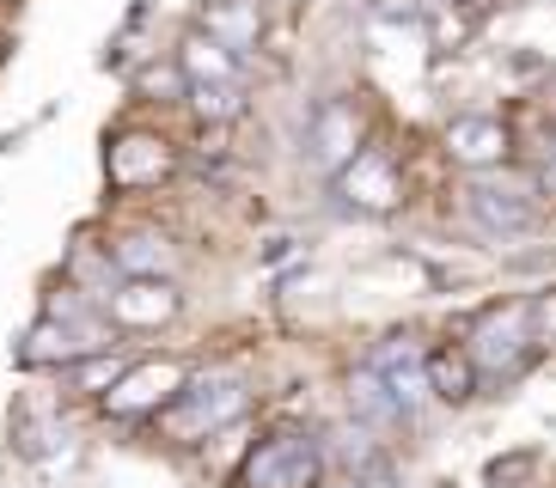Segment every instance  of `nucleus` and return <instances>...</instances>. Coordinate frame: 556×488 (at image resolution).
<instances>
[{
  "instance_id": "obj_20",
  "label": "nucleus",
  "mask_w": 556,
  "mask_h": 488,
  "mask_svg": "<svg viewBox=\"0 0 556 488\" xmlns=\"http://www.w3.org/2000/svg\"><path fill=\"white\" fill-rule=\"evenodd\" d=\"M526 318H532V342L556 348V287L532 293V299H526Z\"/></svg>"
},
{
  "instance_id": "obj_19",
  "label": "nucleus",
  "mask_w": 556,
  "mask_h": 488,
  "mask_svg": "<svg viewBox=\"0 0 556 488\" xmlns=\"http://www.w3.org/2000/svg\"><path fill=\"white\" fill-rule=\"evenodd\" d=\"M135 92L153 98V104H172V98H190V74H184L178 55H172V62H160V67H141V74H135Z\"/></svg>"
},
{
  "instance_id": "obj_15",
  "label": "nucleus",
  "mask_w": 556,
  "mask_h": 488,
  "mask_svg": "<svg viewBox=\"0 0 556 488\" xmlns=\"http://www.w3.org/2000/svg\"><path fill=\"white\" fill-rule=\"evenodd\" d=\"M111 262L123 269V275H160V281H172L178 251H172V239H160V232H129V239H116Z\"/></svg>"
},
{
  "instance_id": "obj_7",
  "label": "nucleus",
  "mask_w": 556,
  "mask_h": 488,
  "mask_svg": "<svg viewBox=\"0 0 556 488\" xmlns=\"http://www.w3.org/2000/svg\"><path fill=\"white\" fill-rule=\"evenodd\" d=\"M441 146L465 171H502L514 159V129H507L502 116H458V123H446Z\"/></svg>"
},
{
  "instance_id": "obj_11",
  "label": "nucleus",
  "mask_w": 556,
  "mask_h": 488,
  "mask_svg": "<svg viewBox=\"0 0 556 488\" xmlns=\"http://www.w3.org/2000/svg\"><path fill=\"white\" fill-rule=\"evenodd\" d=\"M477 378H483V367L471 360V348H465V342L428 348V390H434L441 403H471V397H477Z\"/></svg>"
},
{
  "instance_id": "obj_13",
  "label": "nucleus",
  "mask_w": 556,
  "mask_h": 488,
  "mask_svg": "<svg viewBox=\"0 0 556 488\" xmlns=\"http://www.w3.org/2000/svg\"><path fill=\"white\" fill-rule=\"evenodd\" d=\"M361 146H367V141H361L355 111H349V104H330V111L318 116V129H312V159L325 165V171H343Z\"/></svg>"
},
{
  "instance_id": "obj_24",
  "label": "nucleus",
  "mask_w": 556,
  "mask_h": 488,
  "mask_svg": "<svg viewBox=\"0 0 556 488\" xmlns=\"http://www.w3.org/2000/svg\"><path fill=\"white\" fill-rule=\"evenodd\" d=\"M441 7H471V0H441Z\"/></svg>"
},
{
  "instance_id": "obj_16",
  "label": "nucleus",
  "mask_w": 556,
  "mask_h": 488,
  "mask_svg": "<svg viewBox=\"0 0 556 488\" xmlns=\"http://www.w3.org/2000/svg\"><path fill=\"white\" fill-rule=\"evenodd\" d=\"M349 403H355V415L367 427H379V422H397V415H409L404 403H397V390L386 385V373H379L374 360L367 367H355V378H349Z\"/></svg>"
},
{
  "instance_id": "obj_14",
  "label": "nucleus",
  "mask_w": 556,
  "mask_h": 488,
  "mask_svg": "<svg viewBox=\"0 0 556 488\" xmlns=\"http://www.w3.org/2000/svg\"><path fill=\"white\" fill-rule=\"evenodd\" d=\"M202 31H214L227 49H239V55H245V49L263 37L257 0H208V7H202Z\"/></svg>"
},
{
  "instance_id": "obj_23",
  "label": "nucleus",
  "mask_w": 556,
  "mask_h": 488,
  "mask_svg": "<svg viewBox=\"0 0 556 488\" xmlns=\"http://www.w3.org/2000/svg\"><path fill=\"white\" fill-rule=\"evenodd\" d=\"M539 190H556V159H551V165H544V171H539Z\"/></svg>"
},
{
  "instance_id": "obj_8",
  "label": "nucleus",
  "mask_w": 556,
  "mask_h": 488,
  "mask_svg": "<svg viewBox=\"0 0 556 488\" xmlns=\"http://www.w3.org/2000/svg\"><path fill=\"white\" fill-rule=\"evenodd\" d=\"M367 360L386 373V385L397 390V403H404V409H416L422 397H434V390H428V348L416 342V330H392V336H379V348Z\"/></svg>"
},
{
  "instance_id": "obj_3",
  "label": "nucleus",
  "mask_w": 556,
  "mask_h": 488,
  "mask_svg": "<svg viewBox=\"0 0 556 488\" xmlns=\"http://www.w3.org/2000/svg\"><path fill=\"white\" fill-rule=\"evenodd\" d=\"M526 342H532V318H526L520 299H507V306H490L483 318H477L465 348H471V360L490 378H507L526 360Z\"/></svg>"
},
{
  "instance_id": "obj_21",
  "label": "nucleus",
  "mask_w": 556,
  "mask_h": 488,
  "mask_svg": "<svg viewBox=\"0 0 556 488\" xmlns=\"http://www.w3.org/2000/svg\"><path fill=\"white\" fill-rule=\"evenodd\" d=\"M123 373H129L123 360H86V367H80V373H74V378H80V390H111V385H116V378H123Z\"/></svg>"
},
{
  "instance_id": "obj_10",
  "label": "nucleus",
  "mask_w": 556,
  "mask_h": 488,
  "mask_svg": "<svg viewBox=\"0 0 556 488\" xmlns=\"http://www.w3.org/2000/svg\"><path fill=\"white\" fill-rule=\"evenodd\" d=\"M178 153L160 134H116L111 141V183L116 190H148V183L172 178Z\"/></svg>"
},
{
  "instance_id": "obj_4",
  "label": "nucleus",
  "mask_w": 556,
  "mask_h": 488,
  "mask_svg": "<svg viewBox=\"0 0 556 488\" xmlns=\"http://www.w3.org/2000/svg\"><path fill=\"white\" fill-rule=\"evenodd\" d=\"M465 208H471L477 227H490V232H526L539 220V183H514V178H495V171H477L471 190H465Z\"/></svg>"
},
{
  "instance_id": "obj_22",
  "label": "nucleus",
  "mask_w": 556,
  "mask_h": 488,
  "mask_svg": "<svg viewBox=\"0 0 556 488\" xmlns=\"http://www.w3.org/2000/svg\"><path fill=\"white\" fill-rule=\"evenodd\" d=\"M361 488H397L392 471H361Z\"/></svg>"
},
{
  "instance_id": "obj_5",
  "label": "nucleus",
  "mask_w": 556,
  "mask_h": 488,
  "mask_svg": "<svg viewBox=\"0 0 556 488\" xmlns=\"http://www.w3.org/2000/svg\"><path fill=\"white\" fill-rule=\"evenodd\" d=\"M337 195L343 208H361V214H392L404 202V178H397V159L379 153V146H361L355 159L337 171Z\"/></svg>"
},
{
  "instance_id": "obj_12",
  "label": "nucleus",
  "mask_w": 556,
  "mask_h": 488,
  "mask_svg": "<svg viewBox=\"0 0 556 488\" xmlns=\"http://www.w3.org/2000/svg\"><path fill=\"white\" fill-rule=\"evenodd\" d=\"M178 67L190 74V86H227L239 80V49H227L214 31H190L178 43Z\"/></svg>"
},
{
  "instance_id": "obj_2",
  "label": "nucleus",
  "mask_w": 556,
  "mask_h": 488,
  "mask_svg": "<svg viewBox=\"0 0 556 488\" xmlns=\"http://www.w3.org/2000/svg\"><path fill=\"white\" fill-rule=\"evenodd\" d=\"M318 476H325V452L306 434H276L245 458L239 483L245 488H318Z\"/></svg>"
},
{
  "instance_id": "obj_18",
  "label": "nucleus",
  "mask_w": 556,
  "mask_h": 488,
  "mask_svg": "<svg viewBox=\"0 0 556 488\" xmlns=\"http://www.w3.org/2000/svg\"><path fill=\"white\" fill-rule=\"evenodd\" d=\"M99 342H86V330L74 324H43L31 336V348H25V360H62V355H92Z\"/></svg>"
},
{
  "instance_id": "obj_1",
  "label": "nucleus",
  "mask_w": 556,
  "mask_h": 488,
  "mask_svg": "<svg viewBox=\"0 0 556 488\" xmlns=\"http://www.w3.org/2000/svg\"><path fill=\"white\" fill-rule=\"evenodd\" d=\"M245 403L251 397H245L239 378H197V385H184L160 415L178 439H202V434H214V427H227L232 415H245Z\"/></svg>"
},
{
  "instance_id": "obj_17",
  "label": "nucleus",
  "mask_w": 556,
  "mask_h": 488,
  "mask_svg": "<svg viewBox=\"0 0 556 488\" xmlns=\"http://www.w3.org/2000/svg\"><path fill=\"white\" fill-rule=\"evenodd\" d=\"M190 111L202 123H239L245 116V86L227 80V86H190Z\"/></svg>"
},
{
  "instance_id": "obj_9",
  "label": "nucleus",
  "mask_w": 556,
  "mask_h": 488,
  "mask_svg": "<svg viewBox=\"0 0 556 488\" xmlns=\"http://www.w3.org/2000/svg\"><path fill=\"white\" fill-rule=\"evenodd\" d=\"M104 311H111L123 330H160V324L178 318V287L160 281V275H129L111 299H104Z\"/></svg>"
},
{
  "instance_id": "obj_6",
  "label": "nucleus",
  "mask_w": 556,
  "mask_h": 488,
  "mask_svg": "<svg viewBox=\"0 0 556 488\" xmlns=\"http://www.w3.org/2000/svg\"><path fill=\"white\" fill-rule=\"evenodd\" d=\"M184 385H190V373H184L178 360H141V367H129L104 390V409L111 415H160Z\"/></svg>"
}]
</instances>
